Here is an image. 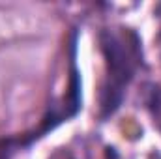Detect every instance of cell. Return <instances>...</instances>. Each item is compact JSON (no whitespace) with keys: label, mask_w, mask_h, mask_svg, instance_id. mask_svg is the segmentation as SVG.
<instances>
[{"label":"cell","mask_w":161,"mask_h":159,"mask_svg":"<svg viewBox=\"0 0 161 159\" xmlns=\"http://www.w3.org/2000/svg\"><path fill=\"white\" fill-rule=\"evenodd\" d=\"M101 49H103L107 66H109L114 80L118 84L127 82L133 75V66H131L129 54H127L125 47L122 45V41L111 32H103L101 34Z\"/></svg>","instance_id":"6da1fadb"},{"label":"cell","mask_w":161,"mask_h":159,"mask_svg":"<svg viewBox=\"0 0 161 159\" xmlns=\"http://www.w3.org/2000/svg\"><path fill=\"white\" fill-rule=\"evenodd\" d=\"M122 101V94L118 86H113L109 90H105V97H103V109H105V114L116 111V107L120 105Z\"/></svg>","instance_id":"7a4b0ae2"},{"label":"cell","mask_w":161,"mask_h":159,"mask_svg":"<svg viewBox=\"0 0 161 159\" xmlns=\"http://www.w3.org/2000/svg\"><path fill=\"white\" fill-rule=\"evenodd\" d=\"M152 109H154V112H156V116L159 118L161 122V92H156L154 94V101H152Z\"/></svg>","instance_id":"3957f363"}]
</instances>
